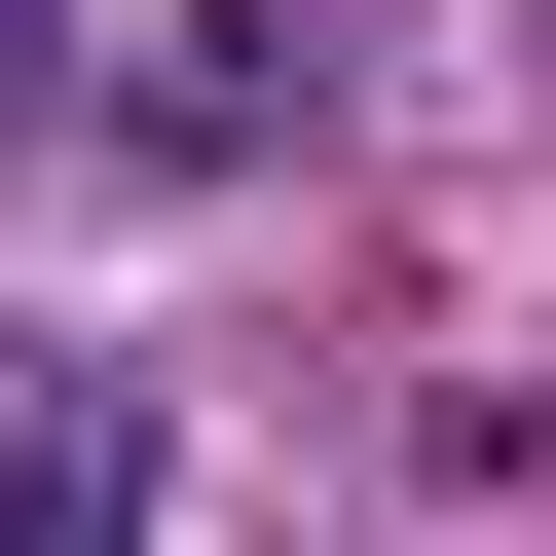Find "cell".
<instances>
[{
	"instance_id": "1",
	"label": "cell",
	"mask_w": 556,
	"mask_h": 556,
	"mask_svg": "<svg viewBox=\"0 0 556 556\" xmlns=\"http://www.w3.org/2000/svg\"><path fill=\"white\" fill-rule=\"evenodd\" d=\"M334 75H371V0H112L75 38V149L112 186H260V149H334Z\"/></svg>"
},
{
	"instance_id": "2",
	"label": "cell",
	"mask_w": 556,
	"mask_h": 556,
	"mask_svg": "<svg viewBox=\"0 0 556 556\" xmlns=\"http://www.w3.org/2000/svg\"><path fill=\"white\" fill-rule=\"evenodd\" d=\"M112 519H149V408L112 371H0V556H112Z\"/></svg>"
},
{
	"instance_id": "3",
	"label": "cell",
	"mask_w": 556,
	"mask_h": 556,
	"mask_svg": "<svg viewBox=\"0 0 556 556\" xmlns=\"http://www.w3.org/2000/svg\"><path fill=\"white\" fill-rule=\"evenodd\" d=\"M75 38H112V0H0V149H38V112H75Z\"/></svg>"
}]
</instances>
